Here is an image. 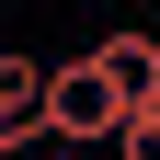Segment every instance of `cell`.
<instances>
[{
  "label": "cell",
  "mask_w": 160,
  "mask_h": 160,
  "mask_svg": "<svg viewBox=\"0 0 160 160\" xmlns=\"http://www.w3.org/2000/svg\"><path fill=\"white\" fill-rule=\"evenodd\" d=\"M0 137H12V160L46 149V57L34 46H0Z\"/></svg>",
  "instance_id": "obj_2"
},
{
  "label": "cell",
  "mask_w": 160,
  "mask_h": 160,
  "mask_svg": "<svg viewBox=\"0 0 160 160\" xmlns=\"http://www.w3.org/2000/svg\"><path fill=\"white\" fill-rule=\"evenodd\" d=\"M92 69L126 92V114H137V103H160V46H149V34H103V46H92Z\"/></svg>",
  "instance_id": "obj_3"
},
{
  "label": "cell",
  "mask_w": 160,
  "mask_h": 160,
  "mask_svg": "<svg viewBox=\"0 0 160 160\" xmlns=\"http://www.w3.org/2000/svg\"><path fill=\"white\" fill-rule=\"evenodd\" d=\"M114 126H126V92L92 69V46L57 57L46 69V149H114Z\"/></svg>",
  "instance_id": "obj_1"
},
{
  "label": "cell",
  "mask_w": 160,
  "mask_h": 160,
  "mask_svg": "<svg viewBox=\"0 0 160 160\" xmlns=\"http://www.w3.org/2000/svg\"><path fill=\"white\" fill-rule=\"evenodd\" d=\"M0 160H12V137H0Z\"/></svg>",
  "instance_id": "obj_5"
},
{
  "label": "cell",
  "mask_w": 160,
  "mask_h": 160,
  "mask_svg": "<svg viewBox=\"0 0 160 160\" xmlns=\"http://www.w3.org/2000/svg\"><path fill=\"white\" fill-rule=\"evenodd\" d=\"M114 160H160V103H137L126 126H114Z\"/></svg>",
  "instance_id": "obj_4"
}]
</instances>
